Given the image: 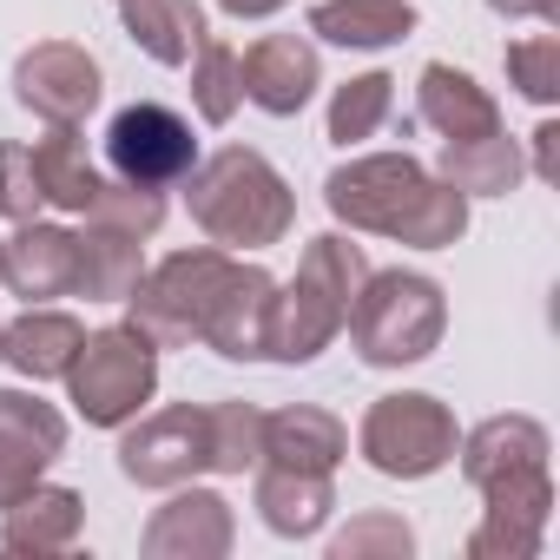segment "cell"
I'll list each match as a JSON object with an SVG mask.
<instances>
[{
	"label": "cell",
	"instance_id": "1",
	"mask_svg": "<svg viewBox=\"0 0 560 560\" xmlns=\"http://www.w3.org/2000/svg\"><path fill=\"white\" fill-rule=\"evenodd\" d=\"M468 488L488 501L481 527L468 534L475 560H534L553 514V475H547V429L534 416H488L455 442Z\"/></svg>",
	"mask_w": 560,
	"mask_h": 560
},
{
	"label": "cell",
	"instance_id": "2",
	"mask_svg": "<svg viewBox=\"0 0 560 560\" xmlns=\"http://www.w3.org/2000/svg\"><path fill=\"white\" fill-rule=\"evenodd\" d=\"M324 205L337 224L376 231V237H396L416 250H442L468 231V198L455 185H442L409 152H370V159L337 165L324 178Z\"/></svg>",
	"mask_w": 560,
	"mask_h": 560
},
{
	"label": "cell",
	"instance_id": "3",
	"mask_svg": "<svg viewBox=\"0 0 560 560\" xmlns=\"http://www.w3.org/2000/svg\"><path fill=\"white\" fill-rule=\"evenodd\" d=\"M185 178H191V191H185L191 224L218 250H264L298 218V198H291L284 172H277L264 152H250V145H224L205 165H191Z\"/></svg>",
	"mask_w": 560,
	"mask_h": 560
},
{
	"label": "cell",
	"instance_id": "4",
	"mask_svg": "<svg viewBox=\"0 0 560 560\" xmlns=\"http://www.w3.org/2000/svg\"><path fill=\"white\" fill-rule=\"evenodd\" d=\"M370 277V257L363 244L324 231L304 244L298 257V277L277 284V311H270V357L277 363H311L337 343V330L350 324V304Z\"/></svg>",
	"mask_w": 560,
	"mask_h": 560
},
{
	"label": "cell",
	"instance_id": "5",
	"mask_svg": "<svg viewBox=\"0 0 560 560\" xmlns=\"http://www.w3.org/2000/svg\"><path fill=\"white\" fill-rule=\"evenodd\" d=\"M343 330L370 370H402V363L435 357V343L448 330V298L422 270H370Z\"/></svg>",
	"mask_w": 560,
	"mask_h": 560
},
{
	"label": "cell",
	"instance_id": "6",
	"mask_svg": "<svg viewBox=\"0 0 560 560\" xmlns=\"http://www.w3.org/2000/svg\"><path fill=\"white\" fill-rule=\"evenodd\" d=\"M60 383L93 429H126L159 389V343L139 324H106L80 343V357L67 363Z\"/></svg>",
	"mask_w": 560,
	"mask_h": 560
},
{
	"label": "cell",
	"instance_id": "7",
	"mask_svg": "<svg viewBox=\"0 0 560 560\" xmlns=\"http://www.w3.org/2000/svg\"><path fill=\"white\" fill-rule=\"evenodd\" d=\"M237 270L231 250L218 244H198V250H172L159 270L139 277V291L126 298L132 304V324L159 343V350H178V343H198L205 317H211V298L224 291V277Z\"/></svg>",
	"mask_w": 560,
	"mask_h": 560
},
{
	"label": "cell",
	"instance_id": "8",
	"mask_svg": "<svg viewBox=\"0 0 560 560\" xmlns=\"http://www.w3.org/2000/svg\"><path fill=\"white\" fill-rule=\"evenodd\" d=\"M455 442H462V435H455L448 402H435V396H422V389L376 396L370 416H363V429H357L363 462H370L376 475H389V481H422V475L448 468V462H455Z\"/></svg>",
	"mask_w": 560,
	"mask_h": 560
},
{
	"label": "cell",
	"instance_id": "9",
	"mask_svg": "<svg viewBox=\"0 0 560 560\" xmlns=\"http://www.w3.org/2000/svg\"><path fill=\"white\" fill-rule=\"evenodd\" d=\"M205 468H211V409L205 402L159 409L119 435V475L139 488H185Z\"/></svg>",
	"mask_w": 560,
	"mask_h": 560
},
{
	"label": "cell",
	"instance_id": "10",
	"mask_svg": "<svg viewBox=\"0 0 560 560\" xmlns=\"http://www.w3.org/2000/svg\"><path fill=\"white\" fill-rule=\"evenodd\" d=\"M106 159H113L119 178L165 191V185H178V178L198 165V139H191V126H185L172 106L139 100V106L113 113V126H106Z\"/></svg>",
	"mask_w": 560,
	"mask_h": 560
},
{
	"label": "cell",
	"instance_id": "11",
	"mask_svg": "<svg viewBox=\"0 0 560 560\" xmlns=\"http://www.w3.org/2000/svg\"><path fill=\"white\" fill-rule=\"evenodd\" d=\"M100 93H106L100 60L73 40H40L14 60V100L47 126H80L100 106Z\"/></svg>",
	"mask_w": 560,
	"mask_h": 560
},
{
	"label": "cell",
	"instance_id": "12",
	"mask_svg": "<svg viewBox=\"0 0 560 560\" xmlns=\"http://www.w3.org/2000/svg\"><path fill=\"white\" fill-rule=\"evenodd\" d=\"M67 455V416L34 389H0V508L21 501Z\"/></svg>",
	"mask_w": 560,
	"mask_h": 560
},
{
	"label": "cell",
	"instance_id": "13",
	"mask_svg": "<svg viewBox=\"0 0 560 560\" xmlns=\"http://www.w3.org/2000/svg\"><path fill=\"white\" fill-rule=\"evenodd\" d=\"M317 73H324V60H317V40H304V34H264V40H250V54H237L244 100L270 119H298L317 93Z\"/></svg>",
	"mask_w": 560,
	"mask_h": 560
},
{
	"label": "cell",
	"instance_id": "14",
	"mask_svg": "<svg viewBox=\"0 0 560 560\" xmlns=\"http://www.w3.org/2000/svg\"><path fill=\"white\" fill-rule=\"evenodd\" d=\"M270 311H277V277L257 264H237L224 277V291L211 298L198 343L218 350L224 363H257V357H270Z\"/></svg>",
	"mask_w": 560,
	"mask_h": 560
},
{
	"label": "cell",
	"instance_id": "15",
	"mask_svg": "<svg viewBox=\"0 0 560 560\" xmlns=\"http://www.w3.org/2000/svg\"><path fill=\"white\" fill-rule=\"evenodd\" d=\"M231 540H237L231 501L211 494V488H178V494L145 521L139 553H145V560H224Z\"/></svg>",
	"mask_w": 560,
	"mask_h": 560
},
{
	"label": "cell",
	"instance_id": "16",
	"mask_svg": "<svg viewBox=\"0 0 560 560\" xmlns=\"http://www.w3.org/2000/svg\"><path fill=\"white\" fill-rule=\"evenodd\" d=\"M0 284H14V298L47 304L80 284V231L60 224H21L14 237H0Z\"/></svg>",
	"mask_w": 560,
	"mask_h": 560
},
{
	"label": "cell",
	"instance_id": "17",
	"mask_svg": "<svg viewBox=\"0 0 560 560\" xmlns=\"http://www.w3.org/2000/svg\"><path fill=\"white\" fill-rule=\"evenodd\" d=\"M343 455H350V429L330 409H317V402H291V409H270L264 416V462H277V468L337 475Z\"/></svg>",
	"mask_w": 560,
	"mask_h": 560
},
{
	"label": "cell",
	"instance_id": "18",
	"mask_svg": "<svg viewBox=\"0 0 560 560\" xmlns=\"http://www.w3.org/2000/svg\"><path fill=\"white\" fill-rule=\"evenodd\" d=\"M0 514H8L0 521V553H67V547H80V521H86L80 494L73 488H47V481H34Z\"/></svg>",
	"mask_w": 560,
	"mask_h": 560
},
{
	"label": "cell",
	"instance_id": "19",
	"mask_svg": "<svg viewBox=\"0 0 560 560\" xmlns=\"http://www.w3.org/2000/svg\"><path fill=\"white\" fill-rule=\"evenodd\" d=\"M416 119L442 139H475V132H494L501 126V106L488 100V86L448 60H429L422 67V86H416Z\"/></svg>",
	"mask_w": 560,
	"mask_h": 560
},
{
	"label": "cell",
	"instance_id": "20",
	"mask_svg": "<svg viewBox=\"0 0 560 560\" xmlns=\"http://www.w3.org/2000/svg\"><path fill=\"white\" fill-rule=\"evenodd\" d=\"M337 508V488L330 475L317 468H277V462H257V514L270 534H284V540H311Z\"/></svg>",
	"mask_w": 560,
	"mask_h": 560
},
{
	"label": "cell",
	"instance_id": "21",
	"mask_svg": "<svg viewBox=\"0 0 560 560\" xmlns=\"http://www.w3.org/2000/svg\"><path fill=\"white\" fill-rule=\"evenodd\" d=\"M80 343H86V330L67 311H27L14 324H0V363H14L27 383L67 376V363L80 357Z\"/></svg>",
	"mask_w": 560,
	"mask_h": 560
},
{
	"label": "cell",
	"instance_id": "22",
	"mask_svg": "<svg viewBox=\"0 0 560 560\" xmlns=\"http://www.w3.org/2000/svg\"><path fill=\"white\" fill-rule=\"evenodd\" d=\"M521 145L494 126V132H475V139H442V159H435V178L455 185L462 198H508L521 185Z\"/></svg>",
	"mask_w": 560,
	"mask_h": 560
},
{
	"label": "cell",
	"instance_id": "23",
	"mask_svg": "<svg viewBox=\"0 0 560 560\" xmlns=\"http://www.w3.org/2000/svg\"><path fill=\"white\" fill-rule=\"evenodd\" d=\"M119 21H126L132 47L152 54L159 67H191V54L205 47V8L198 0H119Z\"/></svg>",
	"mask_w": 560,
	"mask_h": 560
},
{
	"label": "cell",
	"instance_id": "24",
	"mask_svg": "<svg viewBox=\"0 0 560 560\" xmlns=\"http://www.w3.org/2000/svg\"><path fill=\"white\" fill-rule=\"evenodd\" d=\"M311 34L330 47H396L416 34V8L409 0H317Z\"/></svg>",
	"mask_w": 560,
	"mask_h": 560
},
{
	"label": "cell",
	"instance_id": "25",
	"mask_svg": "<svg viewBox=\"0 0 560 560\" xmlns=\"http://www.w3.org/2000/svg\"><path fill=\"white\" fill-rule=\"evenodd\" d=\"M34 172H40L47 205L80 211V218L93 211V198H100V185H106V172L93 165L80 126H47V139H34Z\"/></svg>",
	"mask_w": 560,
	"mask_h": 560
},
{
	"label": "cell",
	"instance_id": "26",
	"mask_svg": "<svg viewBox=\"0 0 560 560\" xmlns=\"http://www.w3.org/2000/svg\"><path fill=\"white\" fill-rule=\"evenodd\" d=\"M139 277H145V250L132 231H113V224H86L80 231V298L93 304H126L139 291Z\"/></svg>",
	"mask_w": 560,
	"mask_h": 560
},
{
	"label": "cell",
	"instance_id": "27",
	"mask_svg": "<svg viewBox=\"0 0 560 560\" xmlns=\"http://www.w3.org/2000/svg\"><path fill=\"white\" fill-rule=\"evenodd\" d=\"M389 113H396V80L389 73H357L330 100V139L337 145H363V139H376L389 126Z\"/></svg>",
	"mask_w": 560,
	"mask_h": 560
},
{
	"label": "cell",
	"instance_id": "28",
	"mask_svg": "<svg viewBox=\"0 0 560 560\" xmlns=\"http://www.w3.org/2000/svg\"><path fill=\"white\" fill-rule=\"evenodd\" d=\"M191 106L205 126H231V113L244 106V80H237V54L224 40L205 34V47L191 54Z\"/></svg>",
	"mask_w": 560,
	"mask_h": 560
},
{
	"label": "cell",
	"instance_id": "29",
	"mask_svg": "<svg viewBox=\"0 0 560 560\" xmlns=\"http://www.w3.org/2000/svg\"><path fill=\"white\" fill-rule=\"evenodd\" d=\"M264 462V409L211 402V475H250Z\"/></svg>",
	"mask_w": 560,
	"mask_h": 560
},
{
	"label": "cell",
	"instance_id": "30",
	"mask_svg": "<svg viewBox=\"0 0 560 560\" xmlns=\"http://www.w3.org/2000/svg\"><path fill=\"white\" fill-rule=\"evenodd\" d=\"M86 224H113V231H132V237H152L165 224V191L159 185H132V178H106Z\"/></svg>",
	"mask_w": 560,
	"mask_h": 560
},
{
	"label": "cell",
	"instance_id": "31",
	"mask_svg": "<svg viewBox=\"0 0 560 560\" xmlns=\"http://www.w3.org/2000/svg\"><path fill=\"white\" fill-rule=\"evenodd\" d=\"M508 86L534 106H553L560 100V34H527V40H508Z\"/></svg>",
	"mask_w": 560,
	"mask_h": 560
},
{
	"label": "cell",
	"instance_id": "32",
	"mask_svg": "<svg viewBox=\"0 0 560 560\" xmlns=\"http://www.w3.org/2000/svg\"><path fill=\"white\" fill-rule=\"evenodd\" d=\"M409 553H416V534L402 514H357L330 540V560H409Z\"/></svg>",
	"mask_w": 560,
	"mask_h": 560
},
{
	"label": "cell",
	"instance_id": "33",
	"mask_svg": "<svg viewBox=\"0 0 560 560\" xmlns=\"http://www.w3.org/2000/svg\"><path fill=\"white\" fill-rule=\"evenodd\" d=\"M47 205L40 191V172H34V145H0V218H14V224H34Z\"/></svg>",
	"mask_w": 560,
	"mask_h": 560
},
{
	"label": "cell",
	"instance_id": "34",
	"mask_svg": "<svg viewBox=\"0 0 560 560\" xmlns=\"http://www.w3.org/2000/svg\"><path fill=\"white\" fill-rule=\"evenodd\" d=\"M534 178H540V185L560 178V126H553V119L534 126Z\"/></svg>",
	"mask_w": 560,
	"mask_h": 560
},
{
	"label": "cell",
	"instance_id": "35",
	"mask_svg": "<svg viewBox=\"0 0 560 560\" xmlns=\"http://www.w3.org/2000/svg\"><path fill=\"white\" fill-rule=\"evenodd\" d=\"M488 8L508 21H560V0H488Z\"/></svg>",
	"mask_w": 560,
	"mask_h": 560
},
{
	"label": "cell",
	"instance_id": "36",
	"mask_svg": "<svg viewBox=\"0 0 560 560\" xmlns=\"http://www.w3.org/2000/svg\"><path fill=\"white\" fill-rule=\"evenodd\" d=\"M218 8H224L231 21H264V14H277V8H291V0H218Z\"/></svg>",
	"mask_w": 560,
	"mask_h": 560
}]
</instances>
